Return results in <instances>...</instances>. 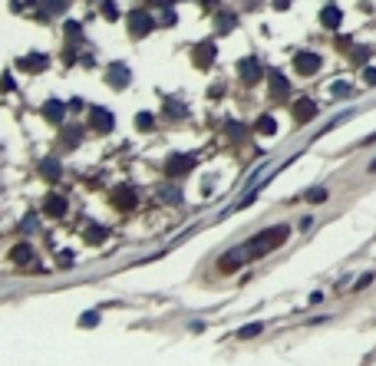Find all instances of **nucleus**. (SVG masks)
Wrapping results in <instances>:
<instances>
[{
	"mask_svg": "<svg viewBox=\"0 0 376 366\" xmlns=\"http://www.w3.org/2000/svg\"><path fill=\"white\" fill-rule=\"evenodd\" d=\"M284 234H287V228H271V231H261V234H254V241L248 244V247H244V251H248V254H267V251H271V247H277V244L284 241Z\"/></svg>",
	"mask_w": 376,
	"mask_h": 366,
	"instance_id": "nucleus-1",
	"label": "nucleus"
},
{
	"mask_svg": "<svg viewBox=\"0 0 376 366\" xmlns=\"http://www.w3.org/2000/svg\"><path fill=\"white\" fill-rule=\"evenodd\" d=\"M152 27H155V20L145 10H132V13H129V33H132V36H145Z\"/></svg>",
	"mask_w": 376,
	"mask_h": 366,
	"instance_id": "nucleus-2",
	"label": "nucleus"
},
{
	"mask_svg": "<svg viewBox=\"0 0 376 366\" xmlns=\"http://www.w3.org/2000/svg\"><path fill=\"white\" fill-rule=\"evenodd\" d=\"M294 69H297L300 76H310V73L320 69V56L317 53H297L294 56Z\"/></svg>",
	"mask_w": 376,
	"mask_h": 366,
	"instance_id": "nucleus-3",
	"label": "nucleus"
},
{
	"mask_svg": "<svg viewBox=\"0 0 376 366\" xmlns=\"http://www.w3.org/2000/svg\"><path fill=\"white\" fill-rule=\"evenodd\" d=\"M129 76H132V73L122 66V63H112V66L106 69V79H109V83H112L116 89H122V86H125V83H129Z\"/></svg>",
	"mask_w": 376,
	"mask_h": 366,
	"instance_id": "nucleus-4",
	"label": "nucleus"
},
{
	"mask_svg": "<svg viewBox=\"0 0 376 366\" xmlns=\"http://www.w3.org/2000/svg\"><path fill=\"white\" fill-rule=\"evenodd\" d=\"M89 125L106 132V129H112V116L106 109H99V106H93V109H89Z\"/></svg>",
	"mask_w": 376,
	"mask_h": 366,
	"instance_id": "nucleus-5",
	"label": "nucleus"
},
{
	"mask_svg": "<svg viewBox=\"0 0 376 366\" xmlns=\"http://www.w3.org/2000/svg\"><path fill=\"white\" fill-rule=\"evenodd\" d=\"M191 165H195L191 155H172V162H165V172L168 175H182V172H188Z\"/></svg>",
	"mask_w": 376,
	"mask_h": 366,
	"instance_id": "nucleus-6",
	"label": "nucleus"
},
{
	"mask_svg": "<svg viewBox=\"0 0 376 366\" xmlns=\"http://www.w3.org/2000/svg\"><path fill=\"white\" fill-rule=\"evenodd\" d=\"M313 116H317V106H313L310 99H297V102H294V119H297V122H307V119H313Z\"/></svg>",
	"mask_w": 376,
	"mask_h": 366,
	"instance_id": "nucleus-7",
	"label": "nucleus"
},
{
	"mask_svg": "<svg viewBox=\"0 0 376 366\" xmlns=\"http://www.w3.org/2000/svg\"><path fill=\"white\" fill-rule=\"evenodd\" d=\"M320 23L333 30V27H340V23H343V13L337 10V7H323V10H320Z\"/></svg>",
	"mask_w": 376,
	"mask_h": 366,
	"instance_id": "nucleus-8",
	"label": "nucleus"
},
{
	"mask_svg": "<svg viewBox=\"0 0 376 366\" xmlns=\"http://www.w3.org/2000/svg\"><path fill=\"white\" fill-rule=\"evenodd\" d=\"M43 208H46V214H56V218H60V214L66 211V201H63V195H50Z\"/></svg>",
	"mask_w": 376,
	"mask_h": 366,
	"instance_id": "nucleus-9",
	"label": "nucleus"
},
{
	"mask_svg": "<svg viewBox=\"0 0 376 366\" xmlns=\"http://www.w3.org/2000/svg\"><path fill=\"white\" fill-rule=\"evenodd\" d=\"M10 257L17 261V264H30V261H33V251H30V244H17Z\"/></svg>",
	"mask_w": 376,
	"mask_h": 366,
	"instance_id": "nucleus-10",
	"label": "nucleus"
},
{
	"mask_svg": "<svg viewBox=\"0 0 376 366\" xmlns=\"http://www.w3.org/2000/svg\"><path fill=\"white\" fill-rule=\"evenodd\" d=\"M208 60H215V43H201L195 63H198V66H208Z\"/></svg>",
	"mask_w": 376,
	"mask_h": 366,
	"instance_id": "nucleus-11",
	"label": "nucleus"
},
{
	"mask_svg": "<svg viewBox=\"0 0 376 366\" xmlns=\"http://www.w3.org/2000/svg\"><path fill=\"white\" fill-rule=\"evenodd\" d=\"M241 76H244V83H257V60H244Z\"/></svg>",
	"mask_w": 376,
	"mask_h": 366,
	"instance_id": "nucleus-12",
	"label": "nucleus"
},
{
	"mask_svg": "<svg viewBox=\"0 0 376 366\" xmlns=\"http://www.w3.org/2000/svg\"><path fill=\"white\" fill-rule=\"evenodd\" d=\"M284 92H287V79L281 76V73H274V76H271V96H277V99H281Z\"/></svg>",
	"mask_w": 376,
	"mask_h": 366,
	"instance_id": "nucleus-13",
	"label": "nucleus"
},
{
	"mask_svg": "<svg viewBox=\"0 0 376 366\" xmlns=\"http://www.w3.org/2000/svg\"><path fill=\"white\" fill-rule=\"evenodd\" d=\"M257 132H261V135H274L277 132L274 116H261V119H257Z\"/></svg>",
	"mask_w": 376,
	"mask_h": 366,
	"instance_id": "nucleus-14",
	"label": "nucleus"
},
{
	"mask_svg": "<svg viewBox=\"0 0 376 366\" xmlns=\"http://www.w3.org/2000/svg\"><path fill=\"white\" fill-rule=\"evenodd\" d=\"M43 116H46V119H53V122H60V119H63V102L50 99V102H46V109H43Z\"/></svg>",
	"mask_w": 376,
	"mask_h": 366,
	"instance_id": "nucleus-15",
	"label": "nucleus"
},
{
	"mask_svg": "<svg viewBox=\"0 0 376 366\" xmlns=\"http://www.w3.org/2000/svg\"><path fill=\"white\" fill-rule=\"evenodd\" d=\"M20 66H23V69H43V66H46V56H23Z\"/></svg>",
	"mask_w": 376,
	"mask_h": 366,
	"instance_id": "nucleus-16",
	"label": "nucleus"
},
{
	"mask_svg": "<svg viewBox=\"0 0 376 366\" xmlns=\"http://www.w3.org/2000/svg\"><path fill=\"white\" fill-rule=\"evenodd\" d=\"M261 330H264V323H248L244 330H238V336H241V340H251V336H257Z\"/></svg>",
	"mask_w": 376,
	"mask_h": 366,
	"instance_id": "nucleus-17",
	"label": "nucleus"
},
{
	"mask_svg": "<svg viewBox=\"0 0 376 366\" xmlns=\"http://www.w3.org/2000/svg\"><path fill=\"white\" fill-rule=\"evenodd\" d=\"M116 201H119L122 208H129V205H135V195L129 188H122V191H116Z\"/></svg>",
	"mask_w": 376,
	"mask_h": 366,
	"instance_id": "nucleus-18",
	"label": "nucleus"
},
{
	"mask_svg": "<svg viewBox=\"0 0 376 366\" xmlns=\"http://www.w3.org/2000/svg\"><path fill=\"white\" fill-rule=\"evenodd\" d=\"M69 7V0H46V10L50 13H63Z\"/></svg>",
	"mask_w": 376,
	"mask_h": 366,
	"instance_id": "nucleus-19",
	"label": "nucleus"
},
{
	"mask_svg": "<svg viewBox=\"0 0 376 366\" xmlns=\"http://www.w3.org/2000/svg\"><path fill=\"white\" fill-rule=\"evenodd\" d=\"M102 17H106V20H116V17H119V7H116L112 0H106V3H102Z\"/></svg>",
	"mask_w": 376,
	"mask_h": 366,
	"instance_id": "nucleus-20",
	"label": "nucleus"
},
{
	"mask_svg": "<svg viewBox=\"0 0 376 366\" xmlns=\"http://www.w3.org/2000/svg\"><path fill=\"white\" fill-rule=\"evenodd\" d=\"M43 175L46 178H56V175H60V162H43Z\"/></svg>",
	"mask_w": 376,
	"mask_h": 366,
	"instance_id": "nucleus-21",
	"label": "nucleus"
},
{
	"mask_svg": "<svg viewBox=\"0 0 376 366\" xmlns=\"http://www.w3.org/2000/svg\"><path fill=\"white\" fill-rule=\"evenodd\" d=\"M327 198V188H310L307 191V201H323Z\"/></svg>",
	"mask_w": 376,
	"mask_h": 366,
	"instance_id": "nucleus-22",
	"label": "nucleus"
},
{
	"mask_svg": "<svg viewBox=\"0 0 376 366\" xmlns=\"http://www.w3.org/2000/svg\"><path fill=\"white\" fill-rule=\"evenodd\" d=\"M363 83H366V86H376V69H373V66L363 69Z\"/></svg>",
	"mask_w": 376,
	"mask_h": 366,
	"instance_id": "nucleus-23",
	"label": "nucleus"
},
{
	"mask_svg": "<svg viewBox=\"0 0 376 366\" xmlns=\"http://www.w3.org/2000/svg\"><path fill=\"white\" fill-rule=\"evenodd\" d=\"M89 241L96 244V241H102V238H106V231H102V228H89V234H86Z\"/></svg>",
	"mask_w": 376,
	"mask_h": 366,
	"instance_id": "nucleus-24",
	"label": "nucleus"
},
{
	"mask_svg": "<svg viewBox=\"0 0 376 366\" xmlns=\"http://www.w3.org/2000/svg\"><path fill=\"white\" fill-rule=\"evenodd\" d=\"M139 129H152V112H142V116H139Z\"/></svg>",
	"mask_w": 376,
	"mask_h": 366,
	"instance_id": "nucleus-25",
	"label": "nucleus"
},
{
	"mask_svg": "<svg viewBox=\"0 0 376 366\" xmlns=\"http://www.w3.org/2000/svg\"><path fill=\"white\" fill-rule=\"evenodd\" d=\"M346 92H350L346 83H337V86H333V96H346Z\"/></svg>",
	"mask_w": 376,
	"mask_h": 366,
	"instance_id": "nucleus-26",
	"label": "nucleus"
},
{
	"mask_svg": "<svg viewBox=\"0 0 376 366\" xmlns=\"http://www.w3.org/2000/svg\"><path fill=\"white\" fill-rule=\"evenodd\" d=\"M366 284H373V274H363V277L356 280V290H363V287H366Z\"/></svg>",
	"mask_w": 376,
	"mask_h": 366,
	"instance_id": "nucleus-27",
	"label": "nucleus"
},
{
	"mask_svg": "<svg viewBox=\"0 0 376 366\" xmlns=\"http://www.w3.org/2000/svg\"><path fill=\"white\" fill-rule=\"evenodd\" d=\"M99 320V317H96V313H83V327H93V323Z\"/></svg>",
	"mask_w": 376,
	"mask_h": 366,
	"instance_id": "nucleus-28",
	"label": "nucleus"
},
{
	"mask_svg": "<svg viewBox=\"0 0 376 366\" xmlns=\"http://www.w3.org/2000/svg\"><path fill=\"white\" fill-rule=\"evenodd\" d=\"M66 33H69V36H76V33H79V23H76V20H69V23H66Z\"/></svg>",
	"mask_w": 376,
	"mask_h": 366,
	"instance_id": "nucleus-29",
	"label": "nucleus"
}]
</instances>
